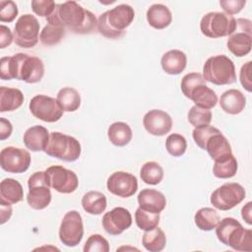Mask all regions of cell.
I'll use <instances>...</instances> for the list:
<instances>
[{"label": "cell", "instance_id": "obj_1", "mask_svg": "<svg viewBox=\"0 0 252 252\" xmlns=\"http://www.w3.org/2000/svg\"><path fill=\"white\" fill-rule=\"evenodd\" d=\"M47 24L62 26L78 34H88L97 30V20L89 10L75 1L56 4L54 11L46 18Z\"/></svg>", "mask_w": 252, "mask_h": 252}, {"label": "cell", "instance_id": "obj_2", "mask_svg": "<svg viewBox=\"0 0 252 252\" xmlns=\"http://www.w3.org/2000/svg\"><path fill=\"white\" fill-rule=\"evenodd\" d=\"M44 65L40 58L26 53H17L2 57L0 60V77L2 80H19L28 84L41 81Z\"/></svg>", "mask_w": 252, "mask_h": 252}, {"label": "cell", "instance_id": "obj_3", "mask_svg": "<svg viewBox=\"0 0 252 252\" xmlns=\"http://www.w3.org/2000/svg\"><path fill=\"white\" fill-rule=\"evenodd\" d=\"M135 18L134 9L127 4H120L102 13L97 19V31L106 38H119Z\"/></svg>", "mask_w": 252, "mask_h": 252}, {"label": "cell", "instance_id": "obj_4", "mask_svg": "<svg viewBox=\"0 0 252 252\" xmlns=\"http://www.w3.org/2000/svg\"><path fill=\"white\" fill-rule=\"evenodd\" d=\"M216 235L224 245L236 251H252V231L234 218H224L216 226Z\"/></svg>", "mask_w": 252, "mask_h": 252}, {"label": "cell", "instance_id": "obj_5", "mask_svg": "<svg viewBox=\"0 0 252 252\" xmlns=\"http://www.w3.org/2000/svg\"><path fill=\"white\" fill-rule=\"evenodd\" d=\"M203 77L216 86L230 85L236 81L234 63L223 54L209 57L203 67Z\"/></svg>", "mask_w": 252, "mask_h": 252}, {"label": "cell", "instance_id": "obj_6", "mask_svg": "<svg viewBox=\"0 0 252 252\" xmlns=\"http://www.w3.org/2000/svg\"><path fill=\"white\" fill-rule=\"evenodd\" d=\"M81 151V144L76 138L60 132H51L43 152L49 157L72 162L80 158Z\"/></svg>", "mask_w": 252, "mask_h": 252}, {"label": "cell", "instance_id": "obj_7", "mask_svg": "<svg viewBox=\"0 0 252 252\" xmlns=\"http://www.w3.org/2000/svg\"><path fill=\"white\" fill-rule=\"evenodd\" d=\"M236 29V20L223 12H210L200 22L202 33L210 38L229 36Z\"/></svg>", "mask_w": 252, "mask_h": 252}, {"label": "cell", "instance_id": "obj_8", "mask_svg": "<svg viewBox=\"0 0 252 252\" xmlns=\"http://www.w3.org/2000/svg\"><path fill=\"white\" fill-rule=\"evenodd\" d=\"M29 192L27 202L33 210H43L51 202V191L47 184L45 171H36L32 173L28 180Z\"/></svg>", "mask_w": 252, "mask_h": 252}, {"label": "cell", "instance_id": "obj_9", "mask_svg": "<svg viewBox=\"0 0 252 252\" xmlns=\"http://www.w3.org/2000/svg\"><path fill=\"white\" fill-rule=\"evenodd\" d=\"M245 198V189L236 182H227L217 188L211 195L210 202L218 210L228 211L240 204Z\"/></svg>", "mask_w": 252, "mask_h": 252}, {"label": "cell", "instance_id": "obj_10", "mask_svg": "<svg viewBox=\"0 0 252 252\" xmlns=\"http://www.w3.org/2000/svg\"><path fill=\"white\" fill-rule=\"evenodd\" d=\"M39 23L32 14L21 16L14 28V41L23 48H31L36 45L39 39Z\"/></svg>", "mask_w": 252, "mask_h": 252}, {"label": "cell", "instance_id": "obj_11", "mask_svg": "<svg viewBox=\"0 0 252 252\" xmlns=\"http://www.w3.org/2000/svg\"><path fill=\"white\" fill-rule=\"evenodd\" d=\"M228 50L237 57H243L251 51L252 27L251 21L239 18L236 20V29L226 41Z\"/></svg>", "mask_w": 252, "mask_h": 252}, {"label": "cell", "instance_id": "obj_12", "mask_svg": "<svg viewBox=\"0 0 252 252\" xmlns=\"http://www.w3.org/2000/svg\"><path fill=\"white\" fill-rule=\"evenodd\" d=\"M44 171L49 187L59 193H73L79 186L77 174L73 170L67 169L62 165H51Z\"/></svg>", "mask_w": 252, "mask_h": 252}, {"label": "cell", "instance_id": "obj_13", "mask_svg": "<svg viewBox=\"0 0 252 252\" xmlns=\"http://www.w3.org/2000/svg\"><path fill=\"white\" fill-rule=\"evenodd\" d=\"M84 236L83 219L79 212H67L61 221L59 227V239L68 247L77 246Z\"/></svg>", "mask_w": 252, "mask_h": 252}, {"label": "cell", "instance_id": "obj_14", "mask_svg": "<svg viewBox=\"0 0 252 252\" xmlns=\"http://www.w3.org/2000/svg\"><path fill=\"white\" fill-rule=\"evenodd\" d=\"M29 108L35 118L49 123L58 121L64 112L57 99L45 94L33 96L30 101Z\"/></svg>", "mask_w": 252, "mask_h": 252}, {"label": "cell", "instance_id": "obj_15", "mask_svg": "<svg viewBox=\"0 0 252 252\" xmlns=\"http://www.w3.org/2000/svg\"><path fill=\"white\" fill-rule=\"evenodd\" d=\"M31 164V155L27 150L6 147L0 153L1 168L10 173H23L27 171Z\"/></svg>", "mask_w": 252, "mask_h": 252}, {"label": "cell", "instance_id": "obj_16", "mask_svg": "<svg viewBox=\"0 0 252 252\" xmlns=\"http://www.w3.org/2000/svg\"><path fill=\"white\" fill-rule=\"evenodd\" d=\"M107 190L118 197L129 198L138 189V180L135 175L126 171L113 172L106 181Z\"/></svg>", "mask_w": 252, "mask_h": 252}, {"label": "cell", "instance_id": "obj_17", "mask_svg": "<svg viewBox=\"0 0 252 252\" xmlns=\"http://www.w3.org/2000/svg\"><path fill=\"white\" fill-rule=\"evenodd\" d=\"M132 224L131 213L123 208L116 207L102 217V226L110 235H119Z\"/></svg>", "mask_w": 252, "mask_h": 252}, {"label": "cell", "instance_id": "obj_18", "mask_svg": "<svg viewBox=\"0 0 252 252\" xmlns=\"http://www.w3.org/2000/svg\"><path fill=\"white\" fill-rule=\"evenodd\" d=\"M143 125L153 136H164L172 127V119L168 113L160 109L148 111L143 118Z\"/></svg>", "mask_w": 252, "mask_h": 252}, {"label": "cell", "instance_id": "obj_19", "mask_svg": "<svg viewBox=\"0 0 252 252\" xmlns=\"http://www.w3.org/2000/svg\"><path fill=\"white\" fill-rule=\"evenodd\" d=\"M137 200L141 209L155 214H159L166 206L165 196L156 189H143L138 194Z\"/></svg>", "mask_w": 252, "mask_h": 252}, {"label": "cell", "instance_id": "obj_20", "mask_svg": "<svg viewBox=\"0 0 252 252\" xmlns=\"http://www.w3.org/2000/svg\"><path fill=\"white\" fill-rule=\"evenodd\" d=\"M48 130L41 125H34L28 128L24 134L23 140L27 149L32 152L44 151L49 139Z\"/></svg>", "mask_w": 252, "mask_h": 252}, {"label": "cell", "instance_id": "obj_21", "mask_svg": "<svg viewBox=\"0 0 252 252\" xmlns=\"http://www.w3.org/2000/svg\"><path fill=\"white\" fill-rule=\"evenodd\" d=\"M204 150L208 152L209 156L214 160H218L232 154L228 140L220 130L208 138Z\"/></svg>", "mask_w": 252, "mask_h": 252}, {"label": "cell", "instance_id": "obj_22", "mask_svg": "<svg viewBox=\"0 0 252 252\" xmlns=\"http://www.w3.org/2000/svg\"><path fill=\"white\" fill-rule=\"evenodd\" d=\"M220 105L225 113L232 115L239 114L244 110L246 97L239 90L230 89L220 95Z\"/></svg>", "mask_w": 252, "mask_h": 252}, {"label": "cell", "instance_id": "obj_23", "mask_svg": "<svg viewBox=\"0 0 252 252\" xmlns=\"http://www.w3.org/2000/svg\"><path fill=\"white\" fill-rule=\"evenodd\" d=\"M160 65L165 73L169 75H178L186 68L187 56L179 49L168 50L161 56Z\"/></svg>", "mask_w": 252, "mask_h": 252}, {"label": "cell", "instance_id": "obj_24", "mask_svg": "<svg viewBox=\"0 0 252 252\" xmlns=\"http://www.w3.org/2000/svg\"><path fill=\"white\" fill-rule=\"evenodd\" d=\"M147 21L156 30H163L172 22L170 10L163 4H154L147 11Z\"/></svg>", "mask_w": 252, "mask_h": 252}, {"label": "cell", "instance_id": "obj_25", "mask_svg": "<svg viewBox=\"0 0 252 252\" xmlns=\"http://www.w3.org/2000/svg\"><path fill=\"white\" fill-rule=\"evenodd\" d=\"M25 100L21 90L16 88H0V112H10L22 106Z\"/></svg>", "mask_w": 252, "mask_h": 252}, {"label": "cell", "instance_id": "obj_26", "mask_svg": "<svg viewBox=\"0 0 252 252\" xmlns=\"http://www.w3.org/2000/svg\"><path fill=\"white\" fill-rule=\"evenodd\" d=\"M189 99H191L196 106L205 108V109H211L216 106L218 102V95L210 89L206 84L199 85L196 87L190 94Z\"/></svg>", "mask_w": 252, "mask_h": 252}, {"label": "cell", "instance_id": "obj_27", "mask_svg": "<svg viewBox=\"0 0 252 252\" xmlns=\"http://www.w3.org/2000/svg\"><path fill=\"white\" fill-rule=\"evenodd\" d=\"M24 198L22 184L13 178H5L0 183V199L13 205L21 202Z\"/></svg>", "mask_w": 252, "mask_h": 252}, {"label": "cell", "instance_id": "obj_28", "mask_svg": "<svg viewBox=\"0 0 252 252\" xmlns=\"http://www.w3.org/2000/svg\"><path fill=\"white\" fill-rule=\"evenodd\" d=\"M82 207L90 215H100L106 207L107 201L103 193L99 191H89L82 198Z\"/></svg>", "mask_w": 252, "mask_h": 252}, {"label": "cell", "instance_id": "obj_29", "mask_svg": "<svg viewBox=\"0 0 252 252\" xmlns=\"http://www.w3.org/2000/svg\"><path fill=\"white\" fill-rule=\"evenodd\" d=\"M132 136V130L125 122H114L107 129L108 140L116 147H124L128 145Z\"/></svg>", "mask_w": 252, "mask_h": 252}, {"label": "cell", "instance_id": "obj_30", "mask_svg": "<svg viewBox=\"0 0 252 252\" xmlns=\"http://www.w3.org/2000/svg\"><path fill=\"white\" fill-rule=\"evenodd\" d=\"M220 216L213 208H202L194 216L196 226L203 231H210L216 228L220 221Z\"/></svg>", "mask_w": 252, "mask_h": 252}, {"label": "cell", "instance_id": "obj_31", "mask_svg": "<svg viewBox=\"0 0 252 252\" xmlns=\"http://www.w3.org/2000/svg\"><path fill=\"white\" fill-rule=\"evenodd\" d=\"M142 244L146 250L150 252H159L165 247L166 236L163 230L157 226L151 230L145 231L142 237Z\"/></svg>", "mask_w": 252, "mask_h": 252}, {"label": "cell", "instance_id": "obj_32", "mask_svg": "<svg viewBox=\"0 0 252 252\" xmlns=\"http://www.w3.org/2000/svg\"><path fill=\"white\" fill-rule=\"evenodd\" d=\"M62 109L66 112H74L81 105V95L78 91L71 87L61 89L56 97Z\"/></svg>", "mask_w": 252, "mask_h": 252}, {"label": "cell", "instance_id": "obj_33", "mask_svg": "<svg viewBox=\"0 0 252 252\" xmlns=\"http://www.w3.org/2000/svg\"><path fill=\"white\" fill-rule=\"evenodd\" d=\"M237 160L232 154L215 160L213 166V173L216 177L220 179H226L233 177L237 171Z\"/></svg>", "mask_w": 252, "mask_h": 252}, {"label": "cell", "instance_id": "obj_34", "mask_svg": "<svg viewBox=\"0 0 252 252\" xmlns=\"http://www.w3.org/2000/svg\"><path fill=\"white\" fill-rule=\"evenodd\" d=\"M163 168L157 161H147L140 170L142 181L149 185H157L163 178Z\"/></svg>", "mask_w": 252, "mask_h": 252}, {"label": "cell", "instance_id": "obj_35", "mask_svg": "<svg viewBox=\"0 0 252 252\" xmlns=\"http://www.w3.org/2000/svg\"><path fill=\"white\" fill-rule=\"evenodd\" d=\"M66 29L58 25L47 24L39 34L40 42L45 46H52L59 43L65 36Z\"/></svg>", "mask_w": 252, "mask_h": 252}, {"label": "cell", "instance_id": "obj_36", "mask_svg": "<svg viewBox=\"0 0 252 252\" xmlns=\"http://www.w3.org/2000/svg\"><path fill=\"white\" fill-rule=\"evenodd\" d=\"M135 220L140 229L145 231L151 230L158 225L159 214L151 213L139 207L135 212Z\"/></svg>", "mask_w": 252, "mask_h": 252}, {"label": "cell", "instance_id": "obj_37", "mask_svg": "<svg viewBox=\"0 0 252 252\" xmlns=\"http://www.w3.org/2000/svg\"><path fill=\"white\" fill-rule=\"evenodd\" d=\"M188 121L195 128L210 125L212 121V112L210 109H205L198 107L196 105L192 106L188 112Z\"/></svg>", "mask_w": 252, "mask_h": 252}, {"label": "cell", "instance_id": "obj_38", "mask_svg": "<svg viewBox=\"0 0 252 252\" xmlns=\"http://www.w3.org/2000/svg\"><path fill=\"white\" fill-rule=\"evenodd\" d=\"M165 148L172 157H181L185 154L187 149L186 139L178 133L170 134L165 140Z\"/></svg>", "mask_w": 252, "mask_h": 252}, {"label": "cell", "instance_id": "obj_39", "mask_svg": "<svg viewBox=\"0 0 252 252\" xmlns=\"http://www.w3.org/2000/svg\"><path fill=\"white\" fill-rule=\"evenodd\" d=\"M204 84H206V81L201 73H198V72L189 73V74L185 75L181 80V84H180L181 92L188 98L191 92L196 87H198L199 85H204Z\"/></svg>", "mask_w": 252, "mask_h": 252}, {"label": "cell", "instance_id": "obj_40", "mask_svg": "<svg viewBox=\"0 0 252 252\" xmlns=\"http://www.w3.org/2000/svg\"><path fill=\"white\" fill-rule=\"evenodd\" d=\"M83 250L84 252H108L109 243L100 234H92L87 239Z\"/></svg>", "mask_w": 252, "mask_h": 252}, {"label": "cell", "instance_id": "obj_41", "mask_svg": "<svg viewBox=\"0 0 252 252\" xmlns=\"http://www.w3.org/2000/svg\"><path fill=\"white\" fill-rule=\"evenodd\" d=\"M18 7L15 2L10 0L0 1V21L2 23H11L18 16Z\"/></svg>", "mask_w": 252, "mask_h": 252}, {"label": "cell", "instance_id": "obj_42", "mask_svg": "<svg viewBox=\"0 0 252 252\" xmlns=\"http://www.w3.org/2000/svg\"><path fill=\"white\" fill-rule=\"evenodd\" d=\"M218 131H219L218 128L211 126V125H207V126H203V127H199V128H194V130L192 131V137H193L196 145L199 148H201L202 150H204L205 143L208 140V138Z\"/></svg>", "mask_w": 252, "mask_h": 252}, {"label": "cell", "instance_id": "obj_43", "mask_svg": "<svg viewBox=\"0 0 252 252\" xmlns=\"http://www.w3.org/2000/svg\"><path fill=\"white\" fill-rule=\"evenodd\" d=\"M31 5L34 14L46 18L52 14L56 6L55 2L52 0H33Z\"/></svg>", "mask_w": 252, "mask_h": 252}, {"label": "cell", "instance_id": "obj_44", "mask_svg": "<svg viewBox=\"0 0 252 252\" xmlns=\"http://www.w3.org/2000/svg\"><path fill=\"white\" fill-rule=\"evenodd\" d=\"M245 0H220V5L227 15L238 14L245 6Z\"/></svg>", "mask_w": 252, "mask_h": 252}, {"label": "cell", "instance_id": "obj_45", "mask_svg": "<svg viewBox=\"0 0 252 252\" xmlns=\"http://www.w3.org/2000/svg\"><path fill=\"white\" fill-rule=\"evenodd\" d=\"M251 63H252L251 61H248L244 65H242V67L240 69V74H239V80H240L242 87L249 93L252 91Z\"/></svg>", "mask_w": 252, "mask_h": 252}, {"label": "cell", "instance_id": "obj_46", "mask_svg": "<svg viewBox=\"0 0 252 252\" xmlns=\"http://www.w3.org/2000/svg\"><path fill=\"white\" fill-rule=\"evenodd\" d=\"M14 40V33H12L10 28L1 25L0 26V48L9 46Z\"/></svg>", "mask_w": 252, "mask_h": 252}, {"label": "cell", "instance_id": "obj_47", "mask_svg": "<svg viewBox=\"0 0 252 252\" xmlns=\"http://www.w3.org/2000/svg\"><path fill=\"white\" fill-rule=\"evenodd\" d=\"M13 131L12 123L4 117L0 118V140L4 141L8 139Z\"/></svg>", "mask_w": 252, "mask_h": 252}, {"label": "cell", "instance_id": "obj_48", "mask_svg": "<svg viewBox=\"0 0 252 252\" xmlns=\"http://www.w3.org/2000/svg\"><path fill=\"white\" fill-rule=\"evenodd\" d=\"M0 218H1V224L5 223L12 216V207L11 204L3 201L0 199Z\"/></svg>", "mask_w": 252, "mask_h": 252}, {"label": "cell", "instance_id": "obj_49", "mask_svg": "<svg viewBox=\"0 0 252 252\" xmlns=\"http://www.w3.org/2000/svg\"><path fill=\"white\" fill-rule=\"evenodd\" d=\"M252 203L248 202L246 205H244V207H242L241 209V217L242 219L248 223V224H252Z\"/></svg>", "mask_w": 252, "mask_h": 252}]
</instances>
